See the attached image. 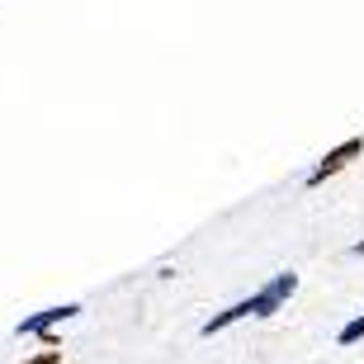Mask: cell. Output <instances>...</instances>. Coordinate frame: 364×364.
<instances>
[{"label":"cell","mask_w":364,"mask_h":364,"mask_svg":"<svg viewBox=\"0 0 364 364\" xmlns=\"http://www.w3.org/2000/svg\"><path fill=\"white\" fill-rule=\"evenodd\" d=\"M294 289H298V274L294 270H284V274H274L260 294H251V317H274V312L294 298Z\"/></svg>","instance_id":"7a4b0ae2"},{"label":"cell","mask_w":364,"mask_h":364,"mask_svg":"<svg viewBox=\"0 0 364 364\" xmlns=\"http://www.w3.org/2000/svg\"><path fill=\"white\" fill-rule=\"evenodd\" d=\"M242 317H251V298H242V303H232L228 312H213V317H208V322L199 326L203 336H218V331H228L232 322H242Z\"/></svg>","instance_id":"277c9868"},{"label":"cell","mask_w":364,"mask_h":364,"mask_svg":"<svg viewBox=\"0 0 364 364\" xmlns=\"http://www.w3.org/2000/svg\"><path fill=\"white\" fill-rule=\"evenodd\" d=\"M341 346H355V341H364V317H355V322H346V326H341Z\"/></svg>","instance_id":"5b68a950"},{"label":"cell","mask_w":364,"mask_h":364,"mask_svg":"<svg viewBox=\"0 0 364 364\" xmlns=\"http://www.w3.org/2000/svg\"><path fill=\"white\" fill-rule=\"evenodd\" d=\"M24 364H62V350H43V355H33V360H24Z\"/></svg>","instance_id":"8992f818"},{"label":"cell","mask_w":364,"mask_h":364,"mask_svg":"<svg viewBox=\"0 0 364 364\" xmlns=\"http://www.w3.org/2000/svg\"><path fill=\"white\" fill-rule=\"evenodd\" d=\"M360 156H364V137H346L341 147H331V151L322 156V161H317V166L308 171V189H322L326 180L341 176V171H346L350 161H360Z\"/></svg>","instance_id":"6da1fadb"},{"label":"cell","mask_w":364,"mask_h":364,"mask_svg":"<svg viewBox=\"0 0 364 364\" xmlns=\"http://www.w3.org/2000/svg\"><path fill=\"white\" fill-rule=\"evenodd\" d=\"M76 312H81V303L43 308V312H33V317H24V322H19V336H38V331H48V326H57V322H67V317H76Z\"/></svg>","instance_id":"3957f363"},{"label":"cell","mask_w":364,"mask_h":364,"mask_svg":"<svg viewBox=\"0 0 364 364\" xmlns=\"http://www.w3.org/2000/svg\"><path fill=\"white\" fill-rule=\"evenodd\" d=\"M350 256H364V237H360V242H355V246H350Z\"/></svg>","instance_id":"52a82bcc"}]
</instances>
